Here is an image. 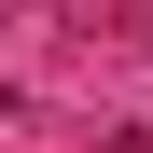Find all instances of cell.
Here are the masks:
<instances>
[{"instance_id": "obj_1", "label": "cell", "mask_w": 153, "mask_h": 153, "mask_svg": "<svg viewBox=\"0 0 153 153\" xmlns=\"http://www.w3.org/2000/svg\"><path fill=\"white\" fill-rule=\"evenodd\" d=\"M111 153H153V139H139V125H125V139H111Z\"/></svg>"}]
</instances>
